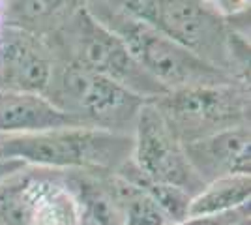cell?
<instances>
[{"label": "cell", "mask_w": 251, "mask_h": 225, "mask_svg": "<svg viewBox=\"0 0 251 225\" xmlns=\"http://www.w3.org/2000/svg\"><path fill=\"white\" fill-rule=\"evenodd\" d=\"M126 15L143 21L186 47L204 62L236 79L234 70L246 68V43L230 32L227 21L204 0H107Z\"/></svg>", "instance_id": "obj_1"}, {"label": "cell", "mask_w": 251, "mask_h": 225, "mask_svg": "<svg viewBox=\"0 0 251 225\" xmlns=\"http://www.w3.org/2000/svg\"><path fill=\"white\" fill-rule=\"evenodd\" d=\"M83 6L96 21L124 42L127 51L145 68V72L152 75L167 92L186 86L234 81L229 74L204 62L147 23L126 15L107 0H84Z\"/></svg>", "instance_id": "obj_2"}, {"label": "cell", "mask_w": 251, "mask_h": 225, "mask_svg": "<svg viewBox=\"0 0 251 225\" xmlns=\"http://www.w3.org/2000/svg\"><path fill=\"white\" fill-rule=\"evenodd\" d=\"M0 145L26 165L34 163L43 167H116L124 163L129 152V139L126 135L92 126L23 133L2 141Z\"/></svg>", "instance_id": "obj_3"}, {"label": "cell", "mask_w": 251, "mask_h": 225, "mask_svg": "<svg viewBox=\"0 0 251 225\" xmlns=\"http://www.w3.org/2000/svg\"><path fill=\"white\" fill-rule=\"evenodd\" d=\"M152 101L182 145L246 126L250 117V92L236 81L186 86Z\"/></svg>", "instance_id": "obj_4"}, {"label": "cell", "mask_w": 251, "mask_h": 225, "mask_svg": "<svg viewBox=\"0 0 251 225\" xmlns=\"http://www.w3.org/2000/svg\"><path fill=\"white\" fill-rule=\"evenodd\" d=\"M51 86L49 100L60 111L77 118L84 126L111 131L135 120L145 103L143 98L122 85L74 60L64 64L56 75L52 74L49 88Z\"/></svg>", "instance_id": "obj_5"}, {"label": "cell", "mask_w": 251, "mask_h": 225, "mask_svg": "<svg viewBox=\"0 0 251 225\" xmlns=\"http://www.w3.org/2000/svg\"><path fill=\"white\" fill-rule=\"evenodd\" d=\"M70 23L68 36L74 49V62L109 77L145 101L167 94V90L133 58L124 42L96 21L84 6L75 10Z\"/></svg>", "instance_id": "obj_6"}, {"label": "cell", "mask_w": 251, "mask_h": 225, "mask_svg": "<svg viewBox=\"0 0 251 225\" xmlns=\"http://www.w3.org/2000/svg\"><path fill=\"white\" fill-rule=\"evenodd\" d=\"M133 154L135 169L150 182L173 186L188 193L191 188H204L189 163L182 141L152 100L143 103L135 118Z\"/></svg>", "instance_id": "obj_7"}, {"label": "cell", "mask_w": 251, "mask_h": 225, "mask_svg": "<svg viewBox=\"0 0 251 225\" xmlns=\"http://www.w3.org/2000/svg\"><path fill=\"white\" fill-rule=\"evenodd\" d=\"M54 66L34 32L6 23L0 28V88L47 94Z\"/></svg>", "instance_id": "obj_8"}, {"label": "cell", "mask_w": 251, "mask_h": 225, "mask_svg": "<svg viewBox=\"0 0 251 225\" xmlns=\"http://www.w3.org/2000/svg\"><path fill=\"white\" fill-rule=\"evenodd\" d=\"M186 156L201 180L250 176V129L246 126L218 131L184 145Z\"/></svg>", "instance_id": "obj_9"}, {"label": "cell", "mask_w": 251, "mask_h": 225, "mask_svg": "<svg viewBox=\"0 0 251 225\" xmlns=\"http://www.w3.org/2000/svg\"><path fill=\"white\" fill-rule=\"evenodd\" d=\"M84 126L52 103L47 96L0 88V133H38Z\"/></svg>", "instance_id": "obj_10"}, {"label": "cell", "mask_w": 251, "mask_h": 225, "mask_svg": "<svg viewBox=\"0 0 251 225\" xmlns=\"http://www.w3.org/2000/svg\"><path fill=\"white\" fill-rule=\"evenodd\" d=\"M30 225H81V206L74 193L45 180L32 178Z\"/></svg>", "instance_id": "obj_11"}, {"label": "cell", "mask_w": 251, "mask_h": 225, "mask_svg": "<svg viewBox=\"0 0 251 225\" xmlns=\"http://www.w3.org/2000/svg\"><path fill=\"white\" fill-rule=\"evenodd\" d=\"M250 176H225L204 186L188 206L189 218H214L250 199Z\"/></svg>", "instance_id": "obj_12"}, {"label": "cell", "mask_w": 251, "mask_h": 225, "mask_svg": "<svg viewBox=\"0 0 251 225\" xmlns=\"http://www.w3.org/2000/svg\"><path fill=\"white\" fill-rule=\"evenodd\" d=\"M32 176H11L0 184V220L8 225H30Z\"/></svg>", "instance_id": "obj_13"}, {"label": "cell", "mask_w": 251, "mask_h": 225, "mask_svg": "<svg viewBox=\"0 0 251 225\" xmlns=\"http://www.w3.org/2000/svg\"><path fill=\"white\" fill-rule=\"evenodd\" d=\"M72 0H8V23L30 30L32 25L47 23L70 8Z\"/></svg>", "instance_id": "obj_14"}, {"label": "cell", "mask_w": 251, "mask_h": 225, "mask_svg": "<svg viewBox=\"0 0 251 225\" xmlns=\"http://www.w3.org/2000/svg\"><path fill=\"white\" fill-rule=\"evenodd\" d=\"M204 2L223 19L230 15H238L250 6V0H204Z\"/></svg>", "instance_id": "obj_15"}, {"label": "cell", "mask_w": 251, "mask_h": 225, "mask_svg": "<svg viewBox=\"0 0 251 225\" xmlns=\"http://www.w3.org/2000/svg\"><path fill=\"white\" fill-rule=\"evenodd\" d=\"M25 167H26L25 161L8 154L6 150L2 149V145H0V184L4 182V180H8V178H11V176H15L17 173H21Z\"/></svg>", "instance_id": "obj_16"}]
</instances>
